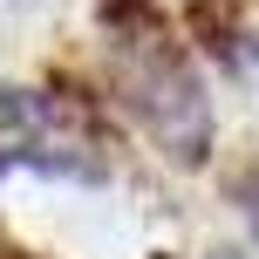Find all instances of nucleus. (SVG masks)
I'll return each mask as SVG.
<instances>
[{
  "label": "nucleus",
  "instance_id": "obj_1",
  "mask_svg": "<svg viewBox=\"0 0 259 259\" xmlns=\"http://www.w3.org/2000/svg\"><path fill=\"white\" fill-rule=\"evenodd\" d=\"M89 130L68 123L55 96L0 89V170L7 164H48V170H89Z\"/></svg>",
  "mask_w": 259,
  "mask_h": 259
},
{
  "label": "nucleus",
  "instance_id": "obj_2",
  "mask_svg": "<svg viewBox=\"0 0 259 259\" xmlns=\"http://www.w3.org/2000/svg\"><path fill=\"white\" fill-rule=\"evenodd\" d=\"M130 96H137V109L150 116V130L164 137V150H178L184 164H198L211 143V116H205V96H198V82L184 75L178 62H157L150 75L130 82Z\"/></svg>",
  "mask_w": 259,
  "mask_h": 259
}]
</instances>
